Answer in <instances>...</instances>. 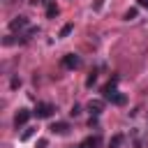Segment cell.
<instances>
[{
    "label": "cell",
    "mask_w": 148,
    "mask_h": 148,
    "mask_svg": "<svg viewBox=\"0 0 148 148\" xmlns=\"http://www.w3.org/2000/svg\"><path fill=\"white\" fill-rule=\"evenodd\" d=\"M51 132H56V134H67V132H69V125H67V123H53V125H51Z\"/></svg>",
    "instance_id": "7"
},
{
    "label": "cell",
    "mask_w": 148,
    "mask_h": 148,
    "mask_svg": "<svg viewBox=\"0 0 148 148\" xmlns=\"http://www.w3.org/2000/svg\"><path fill=\"white\" fill-rule=\"evenodd\" d=\"M62 65H65L67 69H79V67H81V58L74 56V53H67V56L62 58Z\"/></svg>",
    "instance_id": "2"
},
{
    "label": "cell",
    "mask_w": 148,
    "mask_h": 148,
    "mask_svg": "<svg viewBox=\"0 0 148 148\" xmlns=\"http://www.w3.org/2000/svg\"><path fill=\"white\" fill-rule=\"evenodd\" d=\"M30 116H32V111H28V109H18V113H16V118H14L16 130H18V127H23V125L30 120Z\"/></svg>",
    "instance_id": "3"
},
{
    "label": "cell",
    "mask_w": 148,
    "mask_h": 148,
    "mask_svg": "<svg viewBox=\"0 0 148 148\" xmlns=\"http://www.w3.org/2000/svg\"><path fill=\"white\" fill-rule=\"evenodd\" d=\"M37 118H51V113H53V104H49V102H39L37 106H35V111H32Z\"/></svg>",
    "instance_id": "1"
},
{
    "label": "cell",
    "mask_w": 148,
    "mask_h": 148,
    "mask_svg": "<svg viewBox=\"0 0 148 148\" xmlns=\"http://www.w3.org/2000/svg\"><path fill=\"white\" fill-rule=\"evenodd\" d=\"M46 146H49L46 139H39V141H37V148H46Z\"/></svg>",
    "instance_id": "16"
},
{
    "label": "cell",
    "mask_w": 148,
    "mask_h": 148,
    "mask_svg": "<svg viewBox=\"0 0 148 148\" xmlns=\"http://www.w3.org/2000/svg\"><path fill=\"white\" fill-rule=\"evenodd\" d=\"M25 28H28V18L25 16H16L14 21H9V30H14V32L16 30H25Z\"/></svg>",
    "instance_id": "4"
},
{
    "label": "cell",
    "mask_w": 148,
    "mask_h": 148,
    "mask_svg": "<svg viewBox=\"0 0 148 148\" xmlns=\"http://www.w3.org/2000/svg\"><path fill=\"white\" fill-rule=\"evenodd\" d=\"M79 113H81V106H79V104H74V106H72V111H69V116H74V118H76Z\"/></svg>",
    "instance_id": "15"
},
{
    "label": "cell",
    "mask_w": 148,
    "mask_h": 148,
    "mask_svg": "<svg viewBox=\"0 0 148 148\" xmlns=\"http://www.w3.org/2000/svg\"><path fill=\"white\" fill-rule=\"evenodd\" d=\"M123 141H125V136H123V134H113V136L109 139V148H120V146H123Z\"/></svg>",
    "instance_id": "9"
},
{
    "label": "cell",
    "mask_w": 148,
    "mask_h": 148,
    "mask_svg": "<svg viewBox=\"0 0 148 148\" xmlns=\"http://www.w3.org/2000/svg\"><path fill=\"white\" fill-rule=\"evenodd\" d=\"M72 30H74V25H72V23H67V25H62V30H60V37H67V35H69Z\"/></svg>",
    "instance_id": "13"
},
{
    "label": "cell",
    "mask_w": 148,
    "mask_h": 148,
    "mask_svg": "<svg viewBox=\"0 0 148 148\" xmlns=\"http://www.w3.org/2000/svg\"><path fill=\"white\" fill-rule=\"evenodd\" d=\"M92 83H95V74H90V76H88V81H86V86H92Z\"/></svg>",
    "instance_id": "17"
},
{
    "label": "cell",
    "mask_w": 148,
    "mask_h": 148,
    "mask_svg": "<svg viewBox=\"0 0 148 148\" xmlns=\"http://www.w3.org/2000/svg\"><path fill=\"white\" fill-rule=\"evenodd\" d=\"M32 134H35V127H25V132L21 134V141H28V139H30Z\"/></svg>",
    "instance_id": "12"
},
{
    "label": "cell",
    "mask_w": 148,
    "mask_h": 148,
    "mask_svg": "<svg viewBox=\"0 0 148 148\" xmlns=\"http://www.w3.org/2000/svg\"><path fill=\"white\" fill-rule=\"evenodd\" d=\"M102 5H104V0H97L95 2V9H102Z\"/></svg>",
    "instance_id": "19"
},
{
    "label": "cell",
    "mask_w": 148,
    "mask_h": 148,
    "mask_svg": "<svg viewBox=\"0 0 148 148\" xmlns=\"http://www.w3.org/2000/svg\"><path fill=\"white\" fill-rule=\"evenodd\" d=\"M99 141H102L99 136H88V139L83 141V146H86V148H97V146H99Z\"/></svg>",
    "instance_id": "11"
},
{
    "label": "cell",
    "mask_w": 148,
    "mask_h": 148,
    "mask_svg": "<svg viewBox=\"0 0 148 148\" xmlns=\"http://www.w3.org/2000/svg\"><path fill=\"white\" fill-rule=\"evenodd\" d=\"M21 86V79H12V88H18Z\"/></svg>",
    "instance_id": "18"
},
{
    "label": "cell",
    "mask_w": 148,
    "mask_h": 148,
    "mask_svg": "<svg viewBox=\"0 0 148 148\" xmlns=\"http://www.w3.org/2000/svg\"><path fill=\"white\" fill-rule=\"evenodd\" d=\"M58 14H60L58 5H56V2H49V5H46V18H56Z\"/></svg>",
    "instance_id": "8"
},
{
    "label": "cell",
    "mask_w": 148,
    "mask_h": 148,
    "mask_svg": "<svg viewBox=\"0 0 148 148\" xmlns=\"http://www.w3.org/2000/svg\"><path fill=\"white\" fill-rule=\"evenodd\" d=\"M132 18H136V9H127L125 12V21H132Z\"/></svg>",
    "instance_id": "14"
},
{
    "label": "cell",
    "mask_w": 148,
    "mask_h": 148,
    "mask_svg": "<svg viewBox=\"0 0 148 148\" xmlns=\"http://www.w3.org/2000/svg\"><path fill=\"white\" fill-rule=\"evenodd\" d=\"M76 148H86V146H83V143H81V146H76Z\"/></svg>",
    "instance_id": "21"
},
{
    "label": "cell",
    "mask_w": 148,
    "mask_h": 148,
    "mask_svg": "<svg viewBox=\"0 0 148 148\" xmlns=\"http://www.w3.org/2000/svg\"><path fill=\"white\" fill-rule=\"evenodd\" d=\"M125 102H127V97H125L123 92H116V95L111 97V104H116V106H123Z\"/></svg>",
    "instance_id": "10"
},
{
    "label": "cell",
    "mask_w": 148,
    "mask_h": 148,
    "mask_svg": "<svg viewBox=\"0 0 148 148\" xmlns=\"http://www.w3.org/2000/svg\"><path fill=\"white\" fill-rule=\"evenodd\" d=\"M139 7H146L148 9V0H139Z\"/></svg>",
    "instance_id": "20"
},
{
    "label": "cell",
    "mask_w": 148,
    "mask_h": 148,
    "mask_svg": "<svg viewBox=\"0 0 148 148\" xmlns=\"http://www.w3.org/2000/svg\"><path fill=\"white\" fill-rule=\"evenodd\" d=\"M116 92H118V90H116V79H113L111 83H106V86L102 88V95H104V99H109V102H111V97H113Z\"/></svg>",
    "instance_id": "6"
},
{
    "label": "cell",
    "mask_w": 148,
    "mask_h": 148,
    "mask_svg": "<svg viewBox=\"0 0 148 148\" xmlns=\"http://www.w3.org/2000/svg\"><path fill=\"white\" fill-rule=\"evenodd\" d=\"M102 109H104V102H102V99H90V102H88V111H90L92 116H99Z\"/></svg>",
    "instance_id": "5"
}]
</instances>
